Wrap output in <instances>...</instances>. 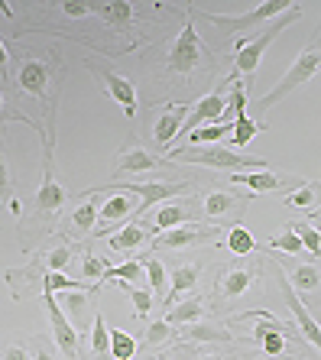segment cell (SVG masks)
I'll use <instances>...</instances> for the list:
<instances>
[{
  "instance_id": "6da1fadb",
  "label": "cell",
  "mask_w": 321,
  "mask_h": 360,
  "mask_svg": "<svg viewBox=\"0 0 321 360\" xmlns=\"http://www.w3.org/2000/svg\"><path fill=\"white\" fill-rule=\"evenodd\" d=\"M172 162H195V166H208V169H234V172H244V169H266V160H254V156H240L234 150H224V146H176L169 153Z\"/></svg>"
},
{
  "instance_id": "7a4b0ae2",
  "label": "cell",
  "mask_w": 321,
  "mask_h": 360,
  "mask_svg": "<svg viewBox=\"0 0 321 360\" xmlns=\"http://www.w3.org/2000/svg\"><path fill=\"white\" fill-rule=\"evenodd\" d=\"M318 39H321V33L315 36L308 46H305L302 52H299V59H296V65L289 68L286 75L279 78V84L273 88V91H266L263 94V101H260V110H266V108H273L276 101H282L289 91H296L299 84H305V82H312L315 75L321 72V49H318Z\"/></svg>"
},
{
  "instance_id": "3957f363",
  "label": "cell",
  "mask_w": 321,
  "mask_h": 360,
  "mask_svg": "<svg viewBox=\"0 0 321 360\" xmlns=\"http://www.w3.org/2000/svg\"><path fill=\"white\" fill-rule=\"evenodd\" d=\"M208 62H211V56H208L204 42L198 39V33H195V23L185 20L182 33L176 36V42H172V49H169L166 72H169V75H195V72L204 68Z\"/></svg>"
},
{
  "instance_id": "277c9868",
  "label": "cell",
  "mask_w": 321,
  "mask_h": 360,
  "mask_svg": "<svg viewBox=\"0 0 321 360\" xmlns=\"http://www.w3.org/2000/svg\"><path fill=\"white\" fill-rule=\"evenodd\" d=\"M195 188V182H110L107 188H94V192H127V195H136L140 205H136V218L150 211L152 205H166V201L178 198V195H188Z\"/></svg>"
},
{
  "instance_id": "5b68a950",
  "label": "cell",
  "mask_w": 321,
  "mask_h": 360,
  "mask_svg": "<svg viewBox=\"0 0 321 360\" xmlns=\"http://www.w3.org/2000/svg\"><path fill=\"white\" fill-rule=\"evenodd\" d=\"M302 13V7L299 10H292V13H286V17H279V20H273L266 30H263L260 36H254V39H247V42H240L237 46V59H234V78L237 75H244L247 82H254V75H256V65H260V59H263V52L270 49V42L276 39L282 30H286L292 20Z\"/></svg>"
},
{
  "instance_id": "8992f818",
  "label": "cell",
  "mask_w": 321,
  "mask_h": 360,
  "mask_svg": "<svg viewBox=\"0 0 321 360\" xmlns=\"http://www.w3.org/2000/svg\"><path fill=\"white\" fill-rule=\"evenodd\" d=\"M65 205H68V192L59 185L55 169H52V134L43 130V185H39V192L33 198V208L43 218H59Z\"/></svg>"
},
{
  "instance_id": "52a82bcc",
  "label": "cell",
  "mask_w": 321,
  "mask_h": 360,
  "mask_svg": "<svg viewBox=\"0 0 321 360\" xmlns=\"http://www.w3.org/2000/svg\"><path fill=\"white\" fill-rule=\"evenodd\" d=\"M292 10H299V4H289V0H266V4H256L254 10H247V13H240V17H221V13H208V20H211V26H218L221 33H247L250 26H260V23H273V20L286 17V13H292Z\"/></svg>"
},
{
  "instance_id": "ba28073f",
  "label": "cell",
  "mask_w": 321,
  "mask_h": 360,
  "mask_svg": "<svg viewBox=\"0 0 321 360\" xmlns=\"http://www.w3.org/2000/svg\"><path fill=\"white\" fill-rule=\"evenodd\" d=\"M55 78V68L43 59H23L20 62V72H17V82L26 94L46 101L49 104V117H52V94H49V84Z\"/></svg>"
},
{
  "instance_id": "9c48e42d",
  "label": "cell",
  "mask_w": 321,
  "mask_h": 360,
  "mask_svg": "<svg viewBox=\"0 0 321 360\" xmlns=\"http://www.w3.org/2000/svg\"><path fill=\"white\" fill-rule=\"evenodd\" d=\"M244 211H247V198L228 192V188H214V192L204 195V214H208V221H214V227L218 224L237 227L240 218H244Z\"/></svg>"
},
{
  "instance_id": "30bf717a",
  "label": "cell",
  "mask_w": 321,
  "mask_h": 360,
  "mask_svg": "<svg viewBox=\"0 0 321 360\" xmlns=\"http://www.w3.org/2000/svg\"><path fill=\"white\" fill-rule=\"evenodd\" d=\"M162 166H166V162H162L156 153H150L146 146H140V143H127V146L117 153V166H114V179H110V182H120L124 176L159 172Z\"/></svg>"
},
{
  "instance_id": "8fae6325",
  "label": "cell",
  "mask_w": 321,
  "mask_h": 360,
  "mask_svg": "<svg viewBox=\"0 0 321 360\" xmlns=\"http://www.w3.org/2000/svg\"><path fill=\"white\" fill-rule=\"evenodd\" d=\"M46 295V311H49V325H52V338L59 344V351L65 360H78V331L72 328V321L65 319V311L59 309L55 302V292L52 289H43Z\"/></svg>"
},
{
  "instance_id": "7c38bea8",
  "label": "cell",
  "mask_w": 321,
  "mask_h": 360,
  "mask_svg": "<svg viewBox=\"0 0 321 360\" xmlns=\"http://www.w3.org/2000/svg\"><path fill=\"white\" fill-rule=\"evenodd\" d=\"M224 108H228V98H224L221 91H211V94H204L202 101H195L176 140L195 134V130H198V127H204V124H221V114H224Z\"/></svg>"
},
{
  "instance_id": "4fadbf2b",
  "label": "cell",
  "mask_w": 321,
  "mask_h": 360,
  "mask_svg": "<svg viewBox=\"0 0 321 360\" xmlns=\"http://www.w3.org/2000/svg\"><path fill=\"white\" fill-rule=\"evenodd\" d=\"M279 289H282V295H286V305L292 309V315H296V325H299V335L305 338V341L312 344L315 351H321V325L312 319V311L302 305V299L296 295V289H292V283H289L286 273H279Z\"/></svg>"
},
{
  "instance_id": "5bb4252c",
  "label": "cell",
  "mask_w": 321,
  "mask_h": 360,
  "mask_svg": "<svg viewBox=\"0 0 321 360\" xmlns=\"http://www.w3.org/2000/svg\"><path fill=\"white\" fill-rule=\"evenodd\" d=\"M91 65V72L98 75V82L104 84V91L110 94V98L117 101L120 108H124V114H127L130 120L136 117V88L127 82L124 75H117V72H110V68H101L98 62H88Z\"/></svg>"
},
{
  "instance_id": "9a60e30c",
  "label": "cell",
  "mask_w": 321,
  "mask_h": 360,
  "mask_svg": "<svg viewBox=\"0 0 321 360\" xmlns=\"http://www.w3.org/2000/svg\"><path fill=\"white\" fill-rule=\"evenodd\" d=\"M218 243V227H204V224H182L176 231H166L159 240L152 243V250H185V247H195V243Z\"/></svg>"
},
{
  "instance_id": "2e32d148",
  "label": "cell",
  "mask_w": 321,
  "mask_h": 360,
  "mask_svg": "<svg viewBox=\"0 0 321 360\" xmlns=\"http://www.w3.org/2000/svg\"><path fill=\"white\" fill-rule=\"evenodd\" d=\"M230 182L247 185L250 192H279V188H299V185H305V179L282 176V172H273V169H256V172H237Z\"/></svg>"
},
{
  "instance_id": "e0dca14e",
  "label": "cell",
  "mask_w": 321,
  "mask_h": 360,
  "mask_svg": "<svg viewBox=\"0 0 321 360\" xmlns=\"http://www.w3.org/2000/svg\"><path fill=\"white\" fill-rule=\"evenodd\" d=\"M136 211V205L130 201L127 192H110V198L101 205V211H98V227H94L91 234L94 237H107L110 231H117L120 221L130 218Z\"/></svg>"
},
{
  "instance_id": "ac0fdd59",
  "label": "cell",
  "mask_w": 321,
  "mask_h": 360,
  "mask_svg": "<svg viewBox=\"0 0 321 360\" xmlns=\"http://www.w3.org/2000/svg\"><path fill=\"white\" fill-rule=\"evenodd\" d=\"M188 104H166L159 114V120L152 124V140H156V146H162V150H169L172 143H176L178 130H182V124H185L188 117Z\"/></svg>"
},
{
  "instance_id": "d6986e66",
  "label": "cell",
  "mask_w": 321,
  "mask_h": 360,
  "mask_svg": "<svg viewBox=\"0 0 321 360\" xmlns=\"http://www.w3.org/2000/svg\"><path fill=\"white\" fill-rule=\"evenodd\" d=\"M254 279H256L254 266H240V263H234V266H228L218 276V299H240V295L254 285Z\"/></svg>"
},
{
  "instance_id": "ffe728a7",
  "label": "cell",
  "mask_w": 321,
  "mask_h": 360,
  "mask_svg": "<svg viewBox=\"0 0 321 360\" xmlns=\"http://www.w3.org/2000/svg\"><path fill=\"white\" fill-rule=\"evenodd\" d=\"M192 221H195V211L188 208V201H182V198L166 201V205L152 214V227H156V231H176V227L192 224Z\"/></svg>"
},
{
  "instance_id": "44dd1931",
  "label": "cell",
  "mask_w": 321,
  "mask_h": 360,
  "mask_svg": "<svg viewBox=\"0 0 321 360\" xmlns=\"http://www.w3.org/2000/svg\"><path fill=\"white\" fill-rule=\"evenodd\" d=\"M152 231L156 227L152 224H127L124 231H117V234L110 237V250H117V253H127V250H136V247H143L146 240L152 237Z\"/></svg>"
},
{
  "instance_id": "7402d4cb",
  "label": "cell",
  "mask_w": 321,
  "mask_h": 360,
  "mask_svg": "<svg viewBox=\"0 0 321 360\" xmlns=\"http://www.w3.org/2000/svg\"><path fill=\"white\" fill-rule=\"evenodd\" d=\"M198 279H202V266H198V263H182V266L172 269V276H169L172 292H169V299H166V309H172V305H176L178 295H185L188 289H195V285H198Z\"/></svg>"
},
{
  "instance_id": "603a6c76",
  "label": "cell",
  "mask_w": 321,
  "mask_h": 360,
  "mask_svg": "<svg viewBox=\"0 0 321 360\" xmlns=\"http://www.w3.org/2000/svg\"><path fill=\"white\" fill-rule=\"evenodd\" d=\"M88 292H94V289H65V292L59 295L62 309H65V319L72 321V328H85V321H88Z\"/></svg>"
},
{
  "instance_id": "cb8c5ba5",
  "label": "cell",
  "mask_w": 321,
  "mask_h": 360,
  "mask_svg": "<svg viewBox=\"0 0 321 360\" xmlns=\"http://www.w3.org/2000/svg\"><path fill=\"white\" fill-rule=\"evenodd\" d=\"M94 13H101L107 23H114V30H127L136 20V7L127 0H114V4H91Z\"/></svg>"
},
{
  "instance_id": "d4e9b609",
  "label": "cell",
  "mask_w": 321,
  "mask_h": 360,
  "mask_svg": "<svg viewBox=\"0 0 321 360\" xmlns=\"http://www.w3.org/2000/svg\"><path fill=\"white\" fill-rule=\"evenodd\" d=\"M98 211H101V205H94V195L88 192V198L81 201L75 208V214L68 218V227H72L75 234H91L94 224H98Z\"/></svg>"
},
{
  "instance_id": "484cf974",
  "label": "cell",
  "mask_w": 321,
  "mask_h": 360,
  "mask_svg": "<svg viewBox=\"0 0 321 360\" xmlns=\"http://www.w3.org/2000/svg\"><path fill=\"white\" fill-rule=\"evenodd\" d=\"M289 208H299V211H312L315 205H321V182H305L299 188H292L286 198Z\"/></svg>"
},
{
  "instance_id": "4316f807",
  "label": "cell",
  "mask_w": 321,
  "mask_h": 360,
  "mask_svg": "<svg viewBox=\"0 0 321 360\" xmlns=\"http://www.w3.org/2000/svg\"><path fill=\"white\" fill-rule=\"evenodd\" d=\"M202 315H204L202 299H185L182 305H172V309L166 311V321H169V325H195Z\"/></svg>"
},
{
  "instance_id": "83f0119b",
  "label": "cell",
  "mask_w": 321,
  "mask_h": 360,
  "mask_svg": "<svg viewBox=\"0 0 321 360\" xmlns=\"http://www.w3.org/2000/svg\"><path fill=\"white\" fill-rule=\"evenodd\" d=\"M247 108V84H240V78L230 75V98H228V108L221 114V124H234Z\"/></svg>"
},
{
  "instance_id": "f1b7e54d",
  "label": "cell",
  "mask_w": 321,
  "mask_h": 360,
  "mask_svg": "<svg viewBox=\"0 0 321 360\" xmlns=\"http://www.w3.org/2000/svg\"><path fill=\"white\" fill-rule=\"evenodd\" d=\"M289 283H292L296 292H315L321 283V269L315 266V263H302V266L292 269V279H289Z\"/></svg>"
},
{
  "instance_id": "f546056e",
  "label": "cell",
  "mask_w": 321,
  "mask_h": 360,
  "mask_svg": "<svg viewBox=\"0 0 321 360\" xmlns=\"http://www.w3.org/2000/svg\"><path fill=\"white\" fill-rule=\"evenodd\" d=\"M228 250L234 253V257H250V253L256 250V240H254V234L247 231L244 224H237V227H230L228 231Z\"/></svg>"
},
{
  "instance_id": "4dcf8cb0",
  "label": "cell",
  "mask_w": 321,
  "mask_h": 360,
  "mask_svg": "<svg viewBox=\"0 0 321 360\" xmlns=\"http://www.w3.org/2000/svg\"><path fill=\"white\" fill-rule=\"evenodd\" d=\"M260 130H263L260 120H254V117H247V114H240V117L230 124V140H234V146H247V143L254 140Z\"/></svg>"
},
{
  "instance_id": "1f68e13d",
  "label": "cell",
  "mask_w": 321,
  "mask_h": 360,
  "mask_svg": "<svg viewBox=\"0 0 321 360\" xmlns=\"http://www.w3.org/2000/svg\"><path fill=\"white\" fill-rule=\"evenodd\" d=\"M110 357L133 360L136 357V338L127 335V331H120V328H114V331H110Z\"/></svg>"
},
{
  "instance_id": "d6a6232c",
  "label": "cell",
  "mask_w": 321,
  "mask_h": 360,
  "mask_svg": "<svg viewBox=\"0 0 321 360\" xmlns=\"http://www.w3.org/2000/svg\"><path fill=\"white\" fill-rule=\"evenodd\" d=\"M104 279H120V283H143L146 279V269L140 260H127V263H120V266H107V276Z\"/></svg>"
},
{
  "instance_id": "836d02e7",
  "label": "cell",
  "mask_w": 321,
  "mask_h": 360,
  "mask_svg": "<svg viewBox=\"0 0 321 360\" xmlns=\"http://www.w3.org/2000/svg\"><path fill=\"white\" fill-rule=\"evenodd\" d=\"M39 260H43V266L49 269V273H62V269H68V263H72V247H68V243H55L52 250L39 253Z\"/></svg>"
},
{
  "instance_id": "e575fe53",
  "label": "cell",
  "mask_w": 321,
  "mask_h": 360,
  "mask_svg": "<svg viewBox=\"0 0 321 360\" xmlns=\"http://www.w3.org/2000/svg\"><path fill=\"white\" fill-rule=\"evenodd\" d=\"M228 134H230V124H204L195 134H188V146H208V143H218L221 136Z\"/></svg>"
},
{
  "instance_id": "d590c367",
  "label": "cell",
  "mask_w": 321,
  "mask_h": 360,
  "mask_svg": "<svg viewBox=\"0 0 321 360\" xmlns=\"http://www.w3.org/2000/svg\"><path fill=\"white\" fill-rule=\"evenodd\" d=\"M292 231L299 234L305 250L312 253V257H321V231H315L308 221H292Z\"/></svg>"
},
{
  "instance_id": "8d00e7d4",
  "label": "cell",
  "mask_w": 321,
  "mask_h": 360,
  "mask_svg": "<svg viewBox=\"0 0 321 360\" xmlns=\"http://www.w3.org/2000/svg\"><path fill=\"white\" fill-rule=\"evenodd\" d=\"M143 269H146V283H150L156 292H162V285L169 283V273H166V266H162L159 257L146 253V257H143Z\"/></svg>"
},
{
  "instance_id": "74e56055",
  "label": "cell",
  "mask_w": 321,
  "mask_h": 360,
  "mask_svg": "<svg viewBox=\"0 0 321 360\" xmlns=\"http://www.w3.org/2000/svg\"><path fill=\"white\" fill-rule=\"evenodd\" d=\"M91 354L94 357L110 354V331H107V325H104L101 315H94V321H91Z\"/></svg>"
},
{
  "instance_id": "f35d334b",
  "label": "cell",
  "mask_w": 321,
  "mask_h": 360,
  "mask_svg": "<svg viewBox=\"0 0 321 360\" xmlns=\"http://www.w3.org/2000/svg\"><path fill=\"white\" fill-rule=\"evenodd\" d=\"M270 247L273 250H282V253H292V257H299V253H305V247H302V240H299V234L292 231V224H286L282 227V234H276L270 240Z\"/></svg>"
},
{
  "instance_id": "ab89813d",
  "label": "cell",
  "mask_w": 321,
  "mask_h": 360,
  "mask_svg": "<svg viewBox=\"0 0 321 360\" xmlns=\"http://www.w3.org/2000/svg\"><path fill=\"white\" fill-rule=\"evenodd\" d=\"M182 335H188L192 341H230V335L224 331V328H214V325H185V331Z\"/></svg>"
},
{
  "instance_id": "60d3db41",
  "label": "cell",
  "mask_w": 321,
  "mask_h": 360,
  "mask_svg": "<svg viewBox=\"0 0 321 360\" xmlns=\"http://www.w3.org/2000/svg\"><path fill=\"white\" fill-rule=\"evenodd\" d=\"M81 276H85L88 283L104 279V276H107V260H104V257H98V253H91V250H85V260H81Z\"/></svg>"
},
{
  "instance_id": "b9f144b4",
  "label": "cell",
  "mask_w": 321,
  "mask_h": 360,
  "mask_svg": "<svg viewBox=\"0 0 321 360\" xmlns=\"http://www.w3.org/2000/svg\"><path fill=\"white\" fill-rule=\"evenodd\" d=\"M120 285L127 289L130 302H133V315H136V319H146V315H150V309H152V295L146 292V289H136V285H130V283H120Z\"/></svg>"
},
{
  "instance_id": "7bdbcfd3",
  "label": "cell",
  "mask_w": 321,
  "mask_h": 360,
  "mask_svg": "<svg viewBox=\"0 0 321 360\" xmlns=\"http://www.w3.org/2000/svg\"><path fill=\"white\" fill-rule=\"evenodd\" d=\"M172 335H176V331H172L169 321H162V319L150 321V328H146V344H166Z\"/></svg>"
},
{
  "instance_id": "ee69618b",
  "label": "cell",
  "mask_w": 321,
  "mask_h": 360,
  "mask_svg": "<svg viewBox=\"0 0 321 360\" xmlns=\"http://www.w3.org/2000/svg\"><path fill=\"white\" fill-rule=\"evenodd\" d=\"M0 198L13 201V179H10V169H7V160H4V150H0Z\"/></svg>"
},
{
  "instance_id": "f6af8a7d",
  "label": "cell",
  "mask_w": 321,
  "mask_h": 360,
  "mask_svg": "<svg viewBox=\"0 0 321 360\" xmlns=\"http://www.w3.org/2000/svg\"><path fill=\"white\" fill-rule=\"evenodd\" d=\"M59 10L72 20H81V17H88V13H94L91 4H59Z\"/></svg>"
},
{
  "instance_id": "bcb514c9",
  "label": "cell",
  "mask_w": 321,
  "mask_h": 360,
  "mask_svg": "<svg viewBox=\"0 0 321 360\" xmlns=\"http://www.w3.org/2000/svg\"><path fill=\"white\" fill-rule=\"evenodd\" d=\"M0 120H23V124L36 127V120H30L26 114H20V110H10V108H7V98H4V91H0Z\"/></svg>"
},
{
  "instance_id": "7dc6e473",
  "label": "cell",
  "mask_w": 321,
  "mask_h": 360,
  "mask_svg": "<svg viewBox=\"0 0 321 360\" xmlns=\"http://www.w3.org/2000/svg\"><path fill=\"white\" fill-rule=\"evenodd\" d=\"M0 360H33V354H30V347H26V344H10Z\"/></svg>"
},
{
  "instance_id": "c3c4849f",
  "label": "cell",
  "mask_w": 321,
  "mask_h": 360,
  "mask_svg": "<svg viewBox=\"0 0 321 360\" xmlns=\"http://www.w3.org/2000/svg\"><path fill=\"white\" fill-rule=\"evenodd\" d=\"M7 72V46H4V39H0V75Z\"/></svg>"
},
{
  "instance_id": "681fc988",
  "label": "cell",
  "mask_w": 321,
  "mask_h": 360,
  "mask_svg": "<svg viewBox=\"0 0 321 360\" xmlns=\"http://www.w3.org/2000/svg\"><path fill=\"white\" fill-rule=\"evenodd\" d=\"M308 224L321 231V208H318V211H308Z\"/></svg>"
},
{
  "instance_id": "f907efd6",
  "label": "cell",
  "mask_w": 321,
  "mask_h": 360,
  "mask_svg": "<svg viewBox=\"0 0 321 360\" xmlns=\"http://www.w3.org/2000/svg\"><path fill=\"white\" fill-rule=\"evenodd\" d=\"M36 360H55V357H52L46 347H39V344H36Z\"/></svg>"
},
{
  "instance_id": "816d5d0a",
  "label": "cell",
  "mask_w": 321,
  "mask_h": 360,
  "mask_svg": "<svg viewBox=\"0 0 321 360\" xmlns=\"http://www.w3.org/2000/svg\"><path fill=\"white\" fill-rule=\"evenodd\" d=\"M192 360H228V357H218V354H195Z\"/></svg>"
},
{
  "instance_id": "f5cc1de1",
  "label": "cell",
  "mask_w": 321,
  "mask_h": 360,
  "mask_svg": "<svg viewBox=\"0 0 321 360\" xmlns=\"http://www.w3.org/2000/svg\"><path fill=\"white\" fill-rule=\"evenodd\" d=\"M156 360H172V357H169V354H162V357H156Z\"/></svg>"
}]
</instances>
